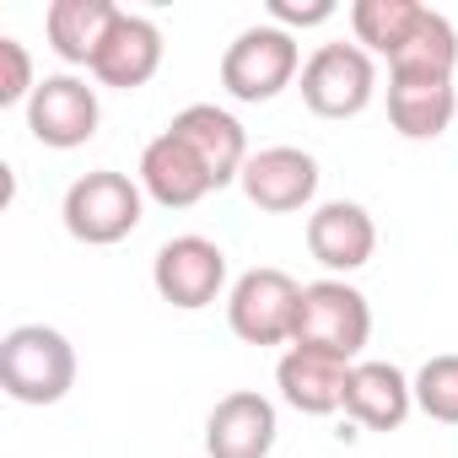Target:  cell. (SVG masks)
<instances>
[{
  "instance_id": "ac0fdd59",
  "label": "cell",
  "mask_w": 458,
  "mask_h": 458,
  "mask_svg": "<svg viewBox=\"0 0 458 458\" xmlns=\"http://www.w3.org/2000/svg\"><path fill=\"white\" fill-rule=\"evenodd\" d=\"M119 22L114 0H55L44 12V38L65 65H87L98 60V49L108 44V28Z\"/></svg>"
},
{
  "instance_id": "30bf717a",
  "label": "cell",
  "mask_w": 458,
  "mask_h": 458,
  "mask_svg": "<svg viewBox=\"0 0 458 458\" xmlns=\"http://www.w3.org/2000/svg\"><path fill=\"white\" fill-rule=\"evenodd\" d=\"M276 437H281L276 404L254 388L221 394L205 415V453L210 458H270Z\"/></svg>"
},
{
  "instance_id": "3957f363",
  "label": "cell",
  "mask_w": 458,
  "mask_h": 458,
  "mask_svg": "<svg viewBox=\"0 0 458 458\" xmlns=\"http://www.w3.org/2000/svg\"><path fill=\"white\" fill-rule=\"evenodd\" d=\"M302 49H297V33L276 28V22H254L243 28L221 55V87L233 103H276L297 71H302Z\"/></svg>"
},
{
  "instance_id": "7c38bea8",
  "label": "cell",
  "mask_w": 458,
  "mask_h": 458,
  "mask_svg": "<svg viewBox=\"0 0 458 458\" xmlns=\"http://www.w3.org/2000/svg\"><path fill=\"white\" fill-rule=\"evenodd\" d=\"M167 130L205 162V173H210L216 189L238 183L243 167H249V157H254V151H249V135H243V124H238V114H226V108H216V103H189V108H178Z\"/></svg>"
},
{
  "instance_id": "d6986e66",
  "label": "cell",
  "mask_w": 458,
  "mask_h": 458,
  "mask_svg": "<svg viewBox=\"0 0 458 458\" xmlns=\"http://www.w3.org/2000/svg\"><path fill=\"white\" fill-rule=\"evenodd\" d=\"M453 71H458V33L442 12L426 6L415 33L388 55V76H447L453 81Z\"/></svg>"
},
{
  "instance_id": "5b68a950",
  "label": "cell",
  "mask_w": 458,
  "mask_h": 458,
  "mask_svg": "<svg viewBox=\"0 0 458 458\" xmlns=\"http://www.w3.org/2000/svg\"><path fill=\"white\" fill-rule=\"evenodd\" d=\"M297 308H302V286L276 265L243 270L226 292V324L243 345H292Z\"/></svg>"
},
{
  "instance_id": "52a82bcc",
  "label": "cell",
  "mask_w": 458,
  "mask_h": 458,
  "mask_svg": "<svg viewBox=\"0 0 458 458\" xmlns=\"http://www.w3.org/2000/svg\"><path fill=\"white\" fill-rule=\"evenodd\" d=\"M151 286L167 308L178 313H199L210 308L221 292H226V254L221 243L199 238V233H183V238H167L151 259Z\"/></svg>"
},
{
  "instance_id": "7a4b0ae2",
  "label": "cell",
  "mask_w": 458,
  "mask_h": 458,
  "mask_svg": "<svg viewBox=\"0 0 458 458\" xmlns=\"http://www.w3.org/2000/svg\"><path fill=\"white\" fill-rule=\"evenodd\" d=\"M60 221H65V233L76 243L114 249V243H124L135 226L146 221V189H140V178L114 173V167L81 173L65 189V199H60Z\"/></svg>"
},
{
  "instance_id": "8992f818",
  "label": "cell",
  "mask_w": 458,
  "mask_h": 458,
  "mask_svg": "<svg viewBox=\"0 0 458 458\" xmlns=\"http://www.w3.org/2000/svg\"><path fill=\"white\" fill-rule=\"evenodd\" d=\"M377 98V60L361 44H318L302 65V103L318 119H356Z\"/></svg>"
},
{
  "instance_id": "2e32d148",
  "label": "cell",
  "mask_w": 458,
  "mask_h": 458,
  "mask_svg": "<svg viewBox=\"0 0 458 458\" xmlns=\"http://www.w3.org/2000/svg\"><path fill=\"white\" fill-rule=\"evenodd\" d=\"M351 367L356 361H340V356L292 345L276 361V388H281V399L297 415H335V410H345V377H351Z\"/></svg>"
},
{
  "instance_id": "ffe728a7",
  "label": "cell",
  "mask_w": 458,
  "mask_h": 458,
  "mask_svg": "<svg viewBox=\"0 0 458 458\" xmlns=\"http://www.w3.org/2000/svg\"><path fill=\"white\" fill-rule=\"evenodd\" d=\"M420 0H356L351 6V28H356V44L372 55V60H388L420 22Z\"/></svg>"
},
{
  "instance_id": "5bb4252c",
  "label": "cell",
  "mask_w": 458,
  "mask_h": 458,
  "mask_svg": "<svg viewBox=\"0 0 458 458\" xmlns=\"http://www.w3.org/2000/svg\"><path fill=\"white\" fill-rule=\"evenodd\" d=\"M162 71V28L140 12H119V22L108 28V44L92 60V76L114 92H135Z\"/></svg>"
},
{
  "instance_id": "9a60e30c",
  "label": "cell",
  "mask_w": 458,
  "mask_h": 458,
  "mask_svg": "<svg viewBox=\"0 0 458 458\" xmlns=\"http://www.w3.org/2000/svg\"><path fill=\"white\" fill-rule=\"evenodd\" d=\"M415 410V377L394 361H356L345 377V415L361 431H399Z\"/></svg>"
},
{
  "instance_id": "ba28073f",
  "label": "cell",
  "mask_w": 458,
  "mask_h": 458,
  "mask_svg": "<svg viewBox=\"0 0 458 458\" xmlns=\"http://www.w3.org/2000/svg\"><path fill=\"white\" fill-rule=\"evenodd\" d=\"M28 135L49 151H76L98 135L103 124V108H98V87H87V76H44L38 92L28 98Z\"/></svg>"
},
{
  "instance_id": "277c9868",
  "label": "cell",
  "mask_w": 458,
  "mask_h": 458,
  "mask_svg": "<svg viewBox=\"0 0 458 458\" xmlns=\"http://www.w3.org/2000/svg\"><path fill=\"white\" fill-rule=\"evenodd\" d=\"M367 340H372V308L351 281L324 276V281L302 286L292 345H308V351H324V356H340V361H361Z\"/></svg>"
},
{
  "instance_id": "9c48e42d",
  "label": "cell",
  "mask_w": 458,
  "mask_h": 458,
  "mask_svg": "<svg viewBox=\"0 0 458 458\" xmlns=\"http://www.w3.org/2000/svg\"><path fill=\"white\" fill-rule=\"evenodd\" d=\"M318 178H324V173H318L313 151H302V146H265V151L249 157L238 189L249 194L254 210H265V216H292V210L313 205Z\"/></svg>"
},
{
  "instance_id": "603a6c76",
  "label": "cell",
  "mask_w": 458,
  "mask_h": 458,
  "mask_svg": "<svg viewBox=\"0 0 458 458\" xmlns=\"http://www.w3.org/2000/svg\"><path fill=\"white\" fill-rule=\"evenodd\" d=\"M335 17V0H308V6H297V0H270V22L297 33V28H324Z\"/></svg>"
},
{
  "instance_id": "6da1fadb",
  "label": "cell",
  "mask_w": 458,
  "mask_h": 458,
  "mask_svg": "<svg viewBox=\"0 0 458 458\" xmlns=\"http://www.w3.org/2000/svg\"><path fill=\"white\" fill-rule=\"evenodd\" d=\"M0 388L17 404H60L76 388V345L49 324H17L0 340Z\"/></svg>"
},
{
  "instance_id": "44dd1931",
  "label": "cell",
  "mask_w": 458,
  "mask_h": 458,
  "mask_svg": "<svg viewBox=\"0 0 458 458\" xmlns=\"http://www.w3.org/2000/svg\"><path fill=\"white\" fill-rule=\"evenodd\" d=\"M415 410L442 420V426H458V351L431 356L415 372Z\"/></svg>"
},
{
  "instance_id": "8fae6325",
  "label": "cell",
  "mask_w": 458,
  "mask_h": 458,
  "mask_svg": "<svg viewBox=\"0 0 458 458\" xmlns=\"http://www.w3.org/2000/svg\"><path fill=\"white\" fill-rule=\"evenodd\" d=\"M308 254L329 270V276H356L361 265H372L377 254V221L367 205L356 199H324L308 216Z\"/></svg>"
},
{
  "instance_id": "7402d4cb",
  "label": "cell",
  "mask_w": 458,
  "mask_h": 458,
  "mask_svg": "<svg viewBox=\"0 0 458 458\" xmlns=\"http://www.w3.org/2000/svg\"><path fill=\"white\" fill-rule=\"evenodd\" d=\"M38 92V76H33V55L22 38H0V108H28V98Z\"/></svg>"
},
{
  "instance_id": "4fadbf2b",
  "label": "cell",
  "mask_w": 458,
  "mask_h": 458,
  "mask_svg": "<svg viewBox=\"0 0 458 458\" xmlns=\"http://www.w3.org/2000/svg\"><path fill=\"white\" fill-rule=\"evenodd\" d=\"M135 178H140L146 199H157L162 210H189V205H199L205 194H216L205 162H199L173 130H162L157 140H146V151H140V173H135Z\"/></svg>"
},
{
  "instance_id": "e0dca14e",
  "label": "cell",
  "mask_w": 458,
  "mask_h": 458,
  "mask_svg": "<svg viewBox=\"0 0 458 458\" xmlns=\"http://www.w3.org/2000/svg\"><path fill=\"white\" fill-rule=\"evenodd\" d=\"M453 114H458V92L447 76H388V124L404 140L447 135Z\"/></svg>"
}]
</instances>
